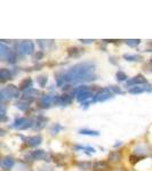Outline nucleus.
Wrapping results in <instances>:
<instances>
[{
    "mask_svg": "<svg viewBox=\"0 0 152 171\" xmlns=\"http://www.w3.org/2000/svg\"><path fill=\"white\" fill-rule=\"evenodd\" d=\"M92 97H95V95H94V92H93L89 88L85 89L84 91L79 92V94L77 95V99L79 101H83V103H85L86 101L90 99Z\"/></svg>",
    "mask_w": 152,
    "mask_h": 171,
    "instance_id": "obj_11",
    "label": "nucleus"
},
{
    "mask_svg": "<svg viewBox=\"0 0 152 171\" xmlns=\"http://www.w3.org/2000/svg\"><path fill=\"white\" fill-rule=\"evenodd\" d=\"M42 56H44V53H42V51H38V53L35 55L33 58H35V60H39V58H42Z\"/></svg>",
    "mask_w": 152,
    "mask_h": 171,
    "instance_id": "obj_36",
    "label": "nucleus"
},
{
    "mask_svg": "<svg viewBox=\"0 0 152 171\" xmlns=\"http://www.w3.org/2000/svg\"><path fill=\"white\" fill-rule=\"evenodd\" d=\"M16 58H17V57H16V53H14V51H10L9 55L7 56L6 60H7V62H8V63L14 64V63H16Z\"/></svg>",
    "mask_w": 152,
    "mask_h": 171,
    "instance_id": "obj_31",
    "label": "nucleus"
},
{
    "mask_svg": "<svg viewBox=\"0 0 152 171\" xmlns=\"http://www.w3.org/2000/svg\"><path fill=\"white\" fill-rule=\"evenodd\" d=\"M52 103H54V97H53V96H51V95L42 96L41 98H40V101H39L40 106H41V107H44V108H48L52 105Z\"/></svg>",
    "mask_w": 152,
    "mask_h": 171,
    "instance_id": "obj_15",
    "label": "nucleus"
},
{
    "mask_svg": "<svg viewBox=\"0 0 152 171\" xmlns=\"http://www.w3.org/2000/svg\"><path fill=\"white\" fill-rule=\"evenodd\" d=\"M38 44L42 49H51L54 46L53 40H38Z\"/></svg>",
    "mask_w": 152,
    "mask_h": 171,
    "instance_id": "obj_22",
    "label": "nucleus"
},
{
    "mask_svg": "<svg viewBox=\"0 0 152 171\" xmlns=\"http://www.w3.org/2000/svg\"><path fill=\"white\" fill-rule=\"evenodd\" d=\"M31 87H32V80L30 78H26V79H24L22 82L19 83V90H23L24 92L32 89Z\"/></svg>",
    "mask_w": 152,
    "mask_h": 171,
    "instance_id": "obj_19",
    "label": "nucleus"
},
{
    "mask_svg": "<svg viewBox=\"0 0 152 171\" xmlns=\"http://www.w3.org/2000/svg\"><path fill=\"white\" fill-rule=\"evenodd\" d=\"M152 90V86L149 83H145V85H141V86H136V87H133L128 90V92L130 94H142V92L145 91H151Z\"/></svg>",
    "mask_w": 152,
    "mask_h": 171,
    "instance_id": "obj_8",
    "label": "nucleus"
},
{
    "mask_svg": "<svg viewBox=\"0 0 152 171\" xmlns=\"http://www.w3.org/2000/svg\"><path fill=\"white\" fill-rule=\"evenodd\" d=\"M33 121H35V124H33V129L40 130V129H42L44 127H46L48 119H47V117H38L37 119H35Z\"/></svg>",
    "mask_w": 152,
    "mask_h": 171,
    "instance_id": "obj_16",
    "label": "nucleus"
},
{
    "mask_svg": "<svg viewBox=\"0 0 152 171\" xmlns=\"http://www.w3.org/2000/svg\"><path fill=\"white\" fill-rule=\"evenodd\" d=\"M121 160V154L117 151H113L109 154V161L111 162H118Z\"/></svg>",
    "mask_w": 152,
    "mask_h": 171,
    "instance_id": "obj_23",
    "label": "nucleus"
},
{
    "mask_svg": "<svg viewBox=\"0 0 152 171\" xmlns=\"http://www.w3.org/2000/svg\"><path fill=\"white\" fill-rule=\"evenodd\" d=\"M19 97V88H17L16 86L9 85L1 89L0 91V98H1V104H3V101L6 99H14Z\"/></svg>",
    "mask_w": 152,
    "mask_h": 171,
    "instance_id": "obj_2",
    "label": "nucleus"
},
{
    "mask_svg": "<svg viewBox=\"0 0 152 171\" xmlns=\"http://www.w3.org/2000/svg\"><path fill=\"white\" fill-rule=\"evenodd\" d=\"M0 115H1V120H5V117H6V110H5V106L3 104H1V112H0Z\"/></svg>",
    "mask_w": 152,
    "mask_h": 171,
    "instance_id": "obj_34",
    "label": "nucleus"
},
{
    "mask_svg": "<svg viewBox=\"0 0 152 171\" xmlns=\"http://www.w3.org/2000/svg\"><path fill=\"white\" fill-rule=\"evenodd\" d=\"M38 95H39L38 90H35V89H30V90H28V91H25L23 94L22 101H29V103H30V101L37 99Z\"/></svg>",
    "mask_w": 152,
    "mask_h": 171,
    "instance_id": "obj_12",
    "label": "nucleus"
},
{
    "mask_svg": "<svg viewBox=\"0 0 152 171\" xmlns=\"http://www.w3.org/2000/svg\"><path fill=\"white\" fill-rule=\"evenodd\" d=\"M29 106H30V103L25 101H22V99L16 104V107L19 108V110H21V111H26L29 108Z\"/></svg>",
    "mask_w": 152,
    "mask_h": 171,
    "instance_id": "obj_25",
    "label": "nucleus"
},
{
    "mask_svg": "<svg viewBox=\"0 0 152 171\" xmlns=\"http://www.w3.org/2000/svg\"><path fill=\"white\" fill-rule=\"evenodd\" d=\"M116 78H117V81H119V82L126 81V80L128 79L127 74L125 72H122V71H118V72L116 73Z\"/></svg>",
    "mask_w": 152,
    "mask_h": 171,
    "instance_id": "obj_27",
    "label": "nucleus"
},
{
    "mask_svg": "<svg viewBox=\"0 0 152 171\" xmlns=\"http://www.w3.org/2000/svg\"><path fill=\"white\" fill-rule=\"evenodd\" d=\"M35 121L32 119H28V117H19L14 121V123L12 124V128L19 130H25L29 128H33Z\"/></svg>",
    "mask_w": 152,
    "mask_h": 171,
    "instance_id": "obj_4",
    "label": "nucleus"
},
{
    "mask_svg": "<svg viewBox=\"0 0 152 171\" xmlns=\"http://www.w3.org/2000/svg\"><path fill=\"white\" fill-rule=\"evenodd\" d=\"M16 50L22 55H32L35 53V44L32 41H19L16 44Z\"/></svg>",
    "mask_w": 152,
    "mask_h": 171,
    "instance_id": "obj_3",
    "label": "nucleus"
},
{
    "mask_svg": "<svg viewBox=\"0 0 152 171\" xmlns=\"http://www.w3.org/2000/svg\"><path fill=\"white\" fill-rule=\"evenodd\" d=\"M110 89L111 91L113 92V94H122V90L120 88H118V87H114V86H111V87H108Z\"/></svg>",
    "mask_w": 152,
    "mask_h": 171,
    "instance_id": "obj_33",
    "label": "nucleus"
},
{
    "mask_svg": "<svg viewBox=\"0 0 152 171\" xmlns=\"http://www.w3.org/2000/svg\"><path fill=\"white\" fill-rule=\"evenodd\" d=\"M110 164L105 161H97L93 164V171H110Z\"/></svg>",
    "mask_w": 152,
    "mask_h": 171,
    "instance_id": "obj_13",
    "label": "nucleus"
},
{
    "mask_svg": "<svg viewBox=\"0 0 152 171\" xmlns=\"http://www.w3.org/2000/svg\"><path fill=\"white\" fill-rule=\"evenodd\" d=\"M83 53H84V50L79 47L68 48V55H69V57H79Z\"/></svg>",
    "mask_w": 152,
    "mask_h": 171,
    "instance_id": "obj_17",
    "label": "nucleus"
},
{
    "mask_svg": "<svg viewBox=\"0 0 152 171\" xmlns=\"http://www.w3.org/2000/svg\"><path fill=\"white\" fill-rule=\"evenodd\" d=\"M72 98L69 95H62V96H55L54 97V104L58 106H68L71 104Z\"/></svg>",
    "mask_w": 152,
    "mask_h": 171,
    "instance_id": "obj_7",
    "label": "nucleus"
},
{
    "mask_svg": "<svg viewBox=\"0 0 152 171\" xmlns=\"http://www.w3.org/2000/svg\"><path fill=\"white\" fill-rule=\"evenodd\" d=\"M37 81H38V83H39L40 87H45L46 83H47L48 79H47V76H46V75H40V76L37 78Z\"/></svg>",
    "mask_w": 152,
    "mask_h": 171,
    "instance_id": "obj_32",
    "label": "nucleus"
},
{
    "mask_svg": "<svg viewBox=\"0 0 152 171\" xmlns=\"http://www.w3.org/2000/svg\"><path fill=\"white\" fill-rule=\"evenodd\" d=\"M76 149H83L84 152L87 154H94L96 152L95 148H93L90 146H76Z\"/></svg>",
    "mask_w": 152,
    "mask_h": 171,
    "instance_id": "obj_26",
    "label": "nucleus"
},
{
    "mask_svg": "<svg viewBox=\"0 0 152 171\" xmlns=\"http://www.w3.org/2000/svg\"><path fill=\"white\" fill-rule=\"evenodd\" d=\"M12 76H13V74L9 70H7V69H1L0 70V81L1 82H6L7 80L12 79Z\"/></svg>",
    "mask_w": 152,
    "mask_h": 171,
    "instance_id": "obj_18",
    "label": "nucleus"
},
{
    "mask_svg": "<svg viewBox=\"0 0 152 171\" xmlns=\"http://www.w3.org/2000/svg\"><path fill=\"white\" fill-rule=\"evenodd\" d=\"M95 63L93 62H83L73 65L65 72L58 74L56 78L57 86H63L65 83H77L85 82V81H93L96 79Z\"/></svg>",
    "mask_w": 152,
    "mask_h": 171,
    "instance_id": "obj_1",
    "label": "nucleus"
},
{
    "mask_svg": "<svg viewBox=\"0 0 152 171\" xmlns=\"http://www.w3.org/2000/svg\"><path fill=\"white\" fill-rule=\"evenodd\" d=\"M24 140H25V144L28 146H30V147H37V146H39L40 144H41L42 142V138L41 136H30V137H25L24 138Z\"/></svg>",
    "mask_w": 152,
    "mask_h": 171,
    "instance_id": "obj_9",
    "label": "nucleus"
},
{
    "mask_svg": "<svg viewBox=\"0 0 152 171\" xmlns=\"http://www.w3.org/2000/svg\"><path fill=\"white\" fill-rule=\"evenodd\" d=\"M81 44H92V42H94L95 40L94 39H80L79 40Z\"/></svg>",
    "mask_w": 152,
    "mask_h": 171,
    "instance_id": "obj_35",
    "label": "nucleus"
},
{
    "mask_svg": "<svg viewBox=\"0 0 152 171\" xmlns=\"http://www.w3.org/2000/svg\"><path fill=\"white\" fill-rule=\"evenodd\" d=\"M10 51L12 50L9 49V47H7L6 44L1 42V44H0V57H1V60H6Z\"/></svg>",
    "mask_w": 152,
    "mask_h": 171,
    "instance_id": "obj_20",
    "label": "nucleus"
},
{
    "mask_svg": "<svg viewBox=\"0 0 152 171\" xmlns=\"http://www.w3.org/2000/svg\"><path fill=\"white\" fill-rule=\"evenodd\" d=\"M146 82V79L142 74H138V75L134 76V78H130L129 80H127L126 82V87H136V86H141V85H145Z\"/></svg>",
    "mask_w": 152,
    "mask_h": 171,
    "instance_id": "obj_6",
    "label": "nucleus"
},
{
    "mask_svg": "<svg viewBox=\"0 0 152 171\" xmlns=\"http://www.w3.org/2000/svg\"><path fill=\"white\" fill-rule=\"evenodd\" d=\"M80 135H86V136H98L100 132L96 130H89V129H80L79 130Z\"/></svg>",
    "mask_w": 152,
    "mask_h": 171,
    "instance_id": "obj_24",
    "label": "nucleus"
},
{
    "mask_svg": "<svg viewBox=\"0 0 152 171\" xmlns=\"http://www.w3.org/2000/svg\"><path fill=\"white\" fill-rule=\"evenodd\" d=\"M126 60H129V62H142L143 60V57L141 55H136V54H124L122 56Z\"/></svg>",
    "mask_w": 152,
    "mask_h": 171,
    "instance_id": "obj_21",
    "label": "nucleus"
},
{
    "mask_svg": "<svg viewBox=\"0 0 152 171\" xmlns=\"http://www.w3.org/2000/svg\"><path fill=\"white\" fill-rule=\"evenodd\" d=\"M64 128L61 126V124H58V123H55L53 127L51 128V133L52 135H56V133H58V131L60 130H63Z\"/></svg>",
    "mask_w": 152,
    "mask_h": 171,
    "instance_id": "obj_30",
    "label": "nucleus"
},
{
    "mask_svg": "<svg viewBox=\"0 0 152 171\" xmlns=\"http://www.w3.org/2000/svg\"><path fill=\"white\" fill-rule=\"evenodd\" d=\"M15 165V158L13 156L7 155L1 160V168L3 170H10Z\"/></svg>",
    "mask_w": 152,
    "mask_h": 171,
    "instance_id": "obj_10",
    "label": "nucleus"
},
{
    "mask_svg": "<svg viewBox=\"0 0 152 171\" xmlns=\"http://www.w3.org/2000/svg\"><path fill=\"white\" fill-rule=\"evenodd\" d=\"M126 44L129 47H137L141 44V40L139 39H128V40H126Z\"/></svg>",
    "mask_w": 152,
    "mask_h": 171,
    "instance_id": "obj_29",
    "label": "nucleus"
},
{
    "mask_svg": "<svg viewBox=\"0 0 152 171\" xmlns=\"http://www.w3.org/2000/svg\"><path fill=\"white\" fill-rule=\"evenodd\" d=\"M113 92L111 91L109 88L101 89L98 92L95 94V97H94V101H109V99L113 98Z\"/></svg>",
    "mask_w": 152,
    "mask_h": 171,
    "instance_id": "obj_5",
    "label": "nucleus"
},
{
    "mask_svg": "<svg viewBox=\"0 0 152 171\" xmlns=\"http://www.w3.org/2000/svg\"><path fill=\"white\" fill-rule=\"evenodd\" d=\"M77 165H78L79 168L84 169V170H89V169L93 168V164L90 162H78Z\"/></svg>",
    "mask_w": 152,
    "mask_h": 171,
    "instance_id": "obj_28",
    "label": "nucleus"
},
{
    "mask_svg": "<svg viewBox=\"0 0 152 171\" xmlns=\"http://www.w3.org/2000/svg\"><path fill=\"white\" fill-rule=\"evenodd\" d=\"M29 158L31 160H45L47 158V154L42 149H35V151H33V152L29 154Z\"/></svg>",
    "mask_w": 152,
    "mask_h": 171,
    "instance_id": "obj_14",
    "label": "nucleus"
},
{
    "mask_svg": "<svg viewBox=\"0 0 152 171\" xmlns=\"http://www.w3.org/2000/svg\"><path fill=\"white\" fill-rule=\"evenodd\" d=\"M151 63H152V60H151Z\"/></svg>",
    "mask_w": 152,
    "mask_h": 171,
    "instance_id": "obj_37",
    "label": "nucleus"
}]
</instances>
